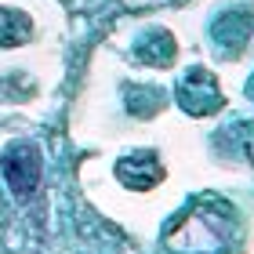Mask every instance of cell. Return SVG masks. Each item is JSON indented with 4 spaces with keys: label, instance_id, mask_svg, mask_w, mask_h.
Instances as JSON below:
<instances>
[{
    "label": "cell",
    "instance_id": "6da1fadb",
    "mask_svg": "<svg viewBox=\"0 0 254 254\" xmlns=\"http://www.w3.org/2000/svg\"><path fill=\"white\" fill-rule=\"evenodd\" d=\"M240 240V218L222 196H203L167 229L175 254H233Z\"/></svg>",
    "mask_w": 254,
    "mask_h": 254
},
{
    "label": "cell",
    "instance_id": "7a4b0ae2",
    "mask_svg": "<svg viewBox=\"0 0 254 254\" xmlns=\"http://www.w3.org/2000/svg\"><path fill=\"white\" fill-rule=\"evenodd\" d=\"M178 106L189 113V117H211L225 106V95L218 87V76L203 65H192L186 76L178 80Z\"/></svg>",
    "mask_w": 254,
    "mask_h": 254
},
{
    "label": "cell",
    "instance_id": "3957f363",
    "mask_svg": "<svg viewBox=\"0 0 254 254\" xmlns=\"http://www.w3.org/2000/svg\"><path fill=\"white\" fill-rule=\"evenodd\" d=\"M0 167H4V182L11 186V192L15 196H29L33 189L40 186V171H44V156L37 145L29 142H15L4 153V160H0Z\"/></svg>",
    "mask_w": 254,
    "mask_h": 254
},
{
    "label": "cell",
    "instance_id": "277c9868",
    "mask_svg": "<svg viewBox=\"0 0 254 254\" xmlns=\"http://www.w3.org/2000/svg\"><path fill=\"white\" fill-rule=\"evenodd\" d=\"M164 164H160V156L156 153H149V149H142V153H131V156H124L120 164H117V178H120V186L127 189H134V192H145V189H153L164 182Z\"/></svg>",
    "mask_w": 254,
    "mask_h": 254
},
{
    "label": "cell",
    "instance_id": "5b68a950",
    "mask_svg": "<svg viewBox=\"0 0 254 254\" xmlns=\"http://www.w3.org/2000/svg\"><path fill=\"white\" fill-rule=\"evenodd\" d=\"M251 18H254V11H222V15L211 22V40L225 55L244 51L247 40H251Z\"/></svg>",
    "mask_w": 254,
    "mask_h": 254
},
{
    "label": "cell",
    "instance_id": "8992f818",
    "mask_svg": "<svg viewBox=\"0 0 254 254\" xmlns=\"http://www.w3.org/2000/svg\"><path fill=\"white\" fill-rule=\"evenodd\" d=\"M138 62H145V65H160V69H167L171 62H175V37H171L167 29H149L142 40H138Z\"/></svg>",
    "mask_w": 254,
    "mask_h": 254
}]
</instances>
